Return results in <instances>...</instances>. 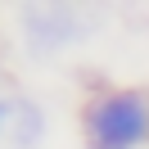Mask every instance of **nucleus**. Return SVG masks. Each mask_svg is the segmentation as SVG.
Masks as SVG:
<instances>
[{"mask_svg":"<svg viewBox=\"0 0 149 149\" xmlns=\"http://www.w3.org/2000/svg\"><path fill=\"white\" fill-rule=\"evenodd\" d=\"M45 131H50L45 104H41V100H27V95H18V113H14V136H9V145H14V149H41Z\"/></svg>","mask_w":149,"mask_h":149,"instance_id":"3","label":"nucleus"},{"mask_svg":"<svg viewBox=\"0 0 149 149\" xmlns=\"http://www.w3.org/2000/svg\"><path fill=\"white\" fill-rule=\"evenodd\" d=\"M109 14L95 0H23L18 5V36L32 59H54L68 45H81L104 32Z\"/></svg>","mask_w":149,"mask_h":149,"instance_id":"1","label":"nucleus"},{"mask_svg":"<svg viewBox=\"0 0 149 149\" xmlns=\"http://www.w3.org/2000/svg\"><path fill=\"white\" fill-rule=\"evenodd\" d=\"M86 149H149V91L145 86H100L81 104Z\"/></svg>","mask_w":149,"mask_h":149,"instance_id":"2","label":"nucleus"},{"mask_svg":"<svg viewBox=\"0 0 149 149\" xmlns=\"http://www.w3.org/2000/svg\"><path fill=\"white\" fill-rule=\"evenodd\" d=\"M14 113H18V95H0V145L14 136Z\"/></svg>","mask_w":149,"mask_h":149,"instance_id":"4","label":"nucleus"}]
</instances>
